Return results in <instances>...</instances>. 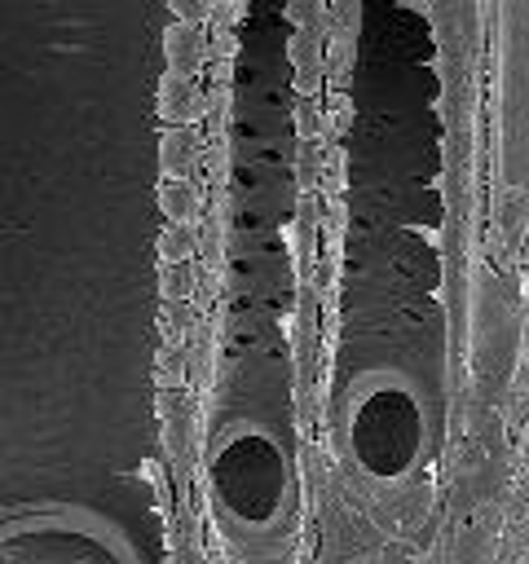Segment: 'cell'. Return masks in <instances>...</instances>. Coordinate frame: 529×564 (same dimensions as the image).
I'll return each instance as SVG.
<instances>
[{
  "label": "cell",
  "instance_id": "1",
  "mask_svg": "<svg viewBox=\"0 0 529 564\" xmlns=\"http://www.w3.org/2000/svg\"><path fill=\"white\" fill-rule=\"evenodd\" d=\"M163 53H168V66L181 70V75H194L207 57V31L198 22H172L163 31Z\"/></svg>",
  "mask_w": 529,
  "mask_h": 564
},
{
  "label": "cell",
  "instance_id": "2",
  "mask_svg": "<svg viewBox=\"0 0 529 564\" xmlns=\"http://www.w3.org/2000/svg\"><path fill=\"white\" fill-rule=\"evenodd\" d=\"M198 106H203V97L194 88V75H181V70L168 66L163 79H159V115L172 119V123H185V119L198 115Z\"/></svg>",
  "mask_w": 529,
  "mask_h": 564
},
{
  "label": "cell",
  "instance_id": "3",
  "mask_svg": "<svg viewBox=\"0 0 529 564\" xmlns=\"http://www.w3.org/2000/svg\"><path fill=\"white\" fill-rule=\"evenodd\" d=\"M322 44H326V35H317V31H309V26H295V31H291V40H287V57H291L295 75L322 70Z\"/></svg>",
  "mask_w": 529,
  "mask_h": 564
},
{
  "label": "cell",
  "instance_id": "4",
  "mask_svg": "<svg viewBox=\"0 0 529 564\" xmlns=\"http://www.w3.org/2000/svg\"><path fill=\"white\" fill-rule=\"evenodd\" d=\"M234 53H238V31H234V26H212V31H207V57L234 62Z\"/></svg>",
  "mask_w": 529,
  "mask_h": 564
},
{
  "label": "cell",
  "instance_id": "5",
  "mask_svg": "<svg viewBox=\"0 0 529 564\" xmlns=\"http://www.w3.org/2000/svg\"><path fill=\"white\" fill-rule=\"evenodd\" d=\"M247 18V0H212V26H238Z\"/></svg>",
  "mask_w": 529,
  "mask_h": 564
},
{
  "label": "cell",
  "instance_id": "6",
  "mask_svg": "<svg viewBox=\"0 0 529 564\" xmlns=\"http://www.w3.org/2000/svg\"><path fill=\"white\" fill-rule=\"evenodd\" d=\"M172 4V13H176V22H207L212 18V0H168Z\"/></svg>",
  "mask_w": 529,
  "mask_h": 564
}]
</instances>
